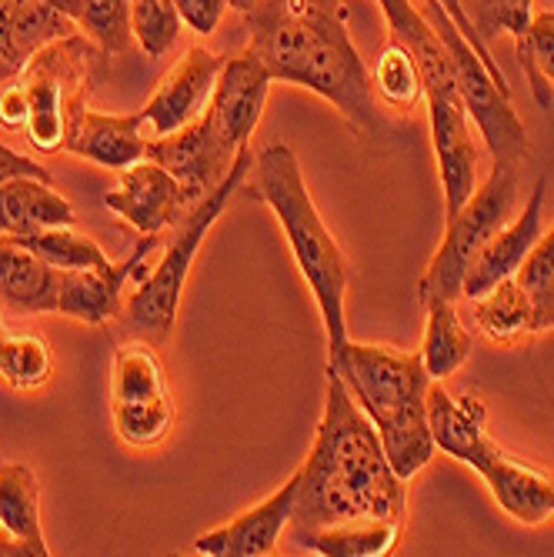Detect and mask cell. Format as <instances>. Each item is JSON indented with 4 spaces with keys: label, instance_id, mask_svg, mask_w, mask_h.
Segmentation results:
<instances>
[{
    "label": "cell",
    "instance_id": "6da1fadb",
    "mask_svg": "<svg viewBox=\"0 0 554 557\" xmlns=\"http://www.w3.org/2000/svg\"><path fill=\"white\" fill-rule=\"evenodd\" d=\"M244 21L247 50L271 81L318 94L361 134H384L371 71L347 30L344 0H258Z\"/></svg>",
    "mask_w": 554,
    "mask_h": 557
},
{
    "label": "cell",
    "instance_id": "7a4b0ae2",
    "mask_svg": "<svg viewBox=\"0 0 554 557\" xmlns=\"http://www.w3.org/2000/svg\"><path fill=\"white\" fill-rule=\"evenodd\" d=\"M297 474L300 484L291 521L297 534L365 518L405 521L408 515V481L397 478L371 418L334 371H328L315 447Z\"/></svg>",
    "mask_w": 554,
    "mask_h": 557
},
{
    "label": "cell",
    "instance_id": "3957f363",
    "mask_svg": "<svg viewBox=\"0 0 554 557\" xmlns=\"http://www.w3.org/2000/svg\"><path fill=\"white\" fill-rule=\"evenodd\" d=\"M328 371L344 381L358 408L371 418L397 478H418L438 450L428 421L431 374L421 350L347 341L341 350L328 354Z\"/></svg>",
    "mask_w": 554,
    "mask_h": 557
},
{
    "label": "cell",
    "instance_id": "277c9868",
    "mask_svg": "<svg viewBox=\"0 0 554 557\" xmlns=\"http://www.w3.org/2000/svg\"><path fill=\"white\" fill-rule=\"evenodd\" d=\"M250 174H255V181L247 177L241 190L255 200H264L274 211L294 255V264L318 300L324 334H328V354H334L350 341L344 300H347V287L355 284V268H350L337 237L324 224L311 197V187L305 181V171H300L287 144H268L255 158Z\"/></svg>",
    "mask_w": 554,
    "mask_h": 557
},
{
    "label": "cell",
    "instance_id": "5b68a950",
    "mask_svg": "<svg viewBox=\"0 0 554 557\" xmlns=\"http://www.w3.org/2000/svg\"><path fill=\"white\" fill-rule=\"evenodd\" d=\"M104 50L90 37H61L44 44L0 87V127L24 131L40 154L67 150L87 108V94L104 71Z\"/></svg>",
    "mask_w": 554,
    "mask_h": 557
},
{
    "label": "cell",
    "instance_id": "8992f818",
    "mask_svg": "<svg viewBox=\"0 0 554 557\" xmlns=\"http://www.w3.org/2000/svg\"><path fill=\"white\" fill-rule=\"evenodd\" d=\"M250 168H255V154H250V144H247L237 150V158H234L227 177L221 181V187L211 190L205 200H197V205L184 214V221L177 224V234L164 247L158 264L147 274H140L137 290L127 297L124 311H127L131 331H137L144 341L161 344L171 337L174 321H177V308H181V294H184V284H187V274H190L197 250H200V244H205L208 231L218 224V218L227 211L234 194H241L244 181L250 177Z\"/></svg>",
    "mask_w": 554,
    "mask_h": 557
},
{
    "label": "cell",
    "instance_id": "52a82bcc",
    "mask_svg": "<svg viewBox=\"0 0 554 557\" xmlns=\"http://www.w3.org/2000/svg\"><path fill=\"white\" fill-rule=\"evenodd\" d=\"M518 208V164H494L491 174L475 187L468 205L447 218L444 240L434 250L428 271L418 284V300L444 297L461 300L465 281L478 258L484 255L488 240L508 224V218Z\"/></svg>",
    "mask_w": 554,
    "mask_h": 557
},
{
    "label": "cell",
    "instance_id": "ba28073f",
    "mask_svg": "<svg viewBox=\"0 0 554 557\" xmlns=\"http://www.w3.org/2000/svg\"><path fill=\"white\" fill-rule=\"evenodd\" d=\"M421 14L428 17L434 34L451 50L468 117H471L475 131L484 137L494 164H521L528 158V131L512 104V87H505L484 67V61L475 54V47L465 40L461 27L451 21V14L438 4V0H424Z\"/></svg>",
    "mask_w": 554,
    "mask_h": 557
},
{
    "label": "cell",
    "instance_id": "9c48e42d",
    "mask_svg": "<svg viewBox=\"0 0 554 557\" xmlns=\"http://www.w3.org/2000/svg\"><path fill=\"white\" fill-rule=\"evenodd\" d=\"M424 77V108L431 124V144L438 158L441 190H444V221L455 218L478 187V137L468 108L458 90L451 50L418 64Z\"/></svg>",
    "mask_w": 554,
    "mask_h": 557
},
{
    "label": "cell",
    "instance_id": "30bf717a",
    "mask_svg": "<svg viewBox=\"0 0 554 557\" xmlns=\"http://www.w3.org/2000/svg\"><path fill=\"white\" fill-rule=\"evenodd\" d=\"M111 414L114 431L131 447H158L174 428L168 374L150 341L118 347L111 361Z\"/></svg>",
    "mask_w": 554,
    "mask_h": 557
},
{
    "label": "cell",
    "instance_id": "8fae6325",
    "mask_svg": "<svg viewBox=\"0 0 554 557\" xmlns=\"http://www.w3.org/2000/svg\"><path fill=\"white\" fill-rule=\"evenodd\" d=\"M458 461L468 465L488 484L494 504L512 521L538 528L554 518V474L515 458L488 431H481L458 454Z\"/></svg>",
    "mask_w": 554,
    "mask_h": 557
},
{
    "label": "cell",
    "instance_id": "7c38bea8",
    "mask_svg": "<svg viewBox=\"0 0 554 557\" xmlns=\"http://www.w3.org/2000/svg\"><path fill=\"white\" fill-rule=\"evenodd\" d=\"M147 158L158 161L161 168H168L177 184L184 187L190 205L205 200L211 190L221 187V181L227 177L237 150L211 127V121L200 114L194 124L168 134V137H155L147 140Z\"/></svg>",
    "mask_w": 554,
    "mask_h": 557
},
{
    "label": "cell",
    "instance_id": "4fadbf2b",
    "mask_svg": "<svg viewBox=\"0 0 554 557\" xmlns=\"http://www.w3.org/2000/svg\"><path fill=\"white\" fill-rule=\"evenodd\" d=\"M104 208L127 221L140 237H161L168 227H177L194 205L177 177L147 158L121 171V184L104 194Z\"/></svg>",
    "mask_w": 554,
    "mask_h": 557
},
{
    "label": "cell",
    "instance_id": "5bb4252c",
    "mask_svg": "<svg viewBox=\"0 0 554 557\" xmlns=\"http://www.w3.org/2000/svg\"><path fill=\"white\" fill-rule=\"evenodd\" d=\"M224 61L214 58L205 47H187L181 61L171 67V74L161 81V87L150 94L140 117L155 131V137H168L187 124H194L205 114L208 100L214 94V84L221 77Z\"/></svg>",
    "mask_w": 554,
    "mask_h": 557
},
{
    "label": "cell",
    "instance_id": "9a60e30c",
    "mask_svg": "<svg viewBox=\"0 0 554 557\" xmlns=\"http://www.w3.org/2000/svg\"><path fill=\"white\" fill-rule=\"evenodd\" d=\"M271 74L264 71V64L244 50V54L224 61L221 77L214 84V94L205 108V117L211 121V127L234 147H247L250 137H255L264 104H268V90H271Z\"/></svg>",
    "mask_w": 554,
    "mask_h": 557
},
{
    "label": "cell",
    "instance_id": "2e32d148",
    "mask_svg": "<svg viewBox=\"0 0 554 557\" xmlns=\"http://www.w3.org/2000/svg\"><path fill=\"white\" fill-rule=\"evenodd\" d=\"M155 247H158V237H140L121 264L111 261L108 268L64 271L61 287H58V314L90 324V327H104L108 321H114L121 311L124 284H131L134 274L137 277L144 274L140 264L155 255Z\"/></svg>",
    "mask_w": 554,
    "mask_h": 557
},
{
    "label": "cell",
    "instance_id": "e0dca14e",
    "mask_svg": "<svg viewBox=\"0 0 554 557\" xmlns=\"http://www.w3.org/2000/svg\"><path fill=\"white\" fill-rule=\"evenodd\" d=\"M300 474L294 471L271 497L255 504L250 511L237 515L224 528H214L194 541V550L205 557H264L274 554L284 528L294 521Z\"/></svg>",
    "mask_w": 554,
    "mask_h": 557
},
{
    "label": "cell",
    "instance_id": "ac0fdd59",
    "mask_svg": "<svg viewBox=\"0 0 554 557\" xmlns=\"http://www.w3.org/2000/svg\"><path fill=\"white\" fill-rule=\"evenodd\" d=\"M544 181L534 184L531 197L525 200V208L515 221H508L501 227L488 247L484 255L478 258V264L471 268L468 281H465V290H461V300H471L478 294H484L488 287H494L497 281L505 277H515L521 271V264L531 258V250L538 247L541 234H544Z\"/></svg>",
    "mask_w": 554,
    "mask_h": 557
},
{
    "label": "cell",
    "instance_id": "d6986e66",
    "mask_svg": "<svg viewBox=\"0 0 554 557\" xmlns=\"http://www.w3.org/2000/svg\"><path fill=\"white\" fill-rule=\"evenodd\" d=\"M71 154L108 168V171H127L140 161H147V137H144V117L137 114H100L87 111L77 134L67 144Z\"/></svg>",
    "mask_w": 554,
    "mask_h": 557
},
{
    "label": "cell",
    "instance_id": "ffe728a7",
    "mask_svg": "<svg viewBox=\"0 0 554 557\" xmlns=\"http://www.w3.org/2000/svg\"><path fill=\"white\" fill-rule=\"evenodd\" d=\"M61 274L17 237H0V300L11 308L24 314H58Z\"/></svg>",
    "mask_w": 554,
    "mask_h": 557
},
{
    "label": "cell",
    "instance_id": "44dd1931",
    "mask_svg": "<svg viewBox=\"0 0 554 557\" xmlns=\"http://www.w3.org/2000/svg\"><path fill=\"white\" fill-rule=\"evenodd\" d=\"M71 200L50 187V181L17 177L0 187V237H30L47 227H74Z\"/></svg>",
    "mask_w": 554,
    "mask_h": 557
},
{
    "label": "cell",
    "instance_id": "7402d4cb",
    "mask_svg": "<svg viewBox=\"0 0 554 557\" xmlns=\"http://www.w3.org/2000/svg\"><path fill=\"white\" fill-rule=\"evenodd\" d=\"M0 534L21 544L27 557L50 554L40 524V484L37 474L21 461L0 465Z\"/></svg>",
    "mask_w": 554,
    "mask_h": 557
},
{
    "label": "cell",
    "instance_id": "603a6c76",
    "mask_svg": "<svg viewBox=\"0 0 554 557\" xmlns=\"http://www.w3.org/2000/svg\"><path fill=\"white\" fill-rule=\"evenodd\" d=\"M471 318L475 327L494 341V344H518L538 334V318H534V304L531 294L518 277H505L484 294L471 297Z\"/></svg>",
    "mask_w": 554,
    "mask_h": 557
},
{
    "label": "cell",
    "instance_id": "cb8c5ba5",
    "mask_svg": "<svg viewBox=\"0 0 554 557\" xmlns=\"http://www.w3.org/2000/svg\"><path fill=\"white\" fill-rule=\"evenodd\" d=\"M421 308H424L421 361H424L431 381H444L471 358L475 337L468 334V327L458 314V300L431 297L421 304Z\"/></svg>",
    "mask_w": 554,
    "mask_h": 557
},
{
    "label": "cell",
    "instance_id": "d4e9b609",
    "mask_svg": "<svg viewBox=\"0 0 554 557\" xmlns=\"http://www.w3.org/2000/svg\"><path fill=\"white\" fill-rule=\"evenodd\" d=\"M401 524L405 521H391V518L341 521L331 528L297 534V541L321 557H384L397 547Z\"/></svg>",
    "mask_w": 554,
    "mask_h": 557
},
{
    "label": "cell",
    "instance_id": "484cf974",
    "mask_svg": "<svg viewBox=\"0 0 554 557\" xmlns=\"http://www.w3.org/2000/svg\"><path fill=\"white\" fill-rule=\"evenodd\" d=\"M54 11H61L74 27L84 30L108 58L127 54L134 34H131V14L127 0H44Z\"/></svg>",
    "mask_w": 554,
    "mask_h": 557
},
{
    "label": "cell",
    "instance_id": "4316f807",
    "mask_svg": "<svg viewBox=\"0 0 554 557\" xmlns=\"http://www.w3.org/2000/svg\"><path fill=\"white\" fill-rule=\"evenodd\" d=\"M54 374V350L40 331L0 324V377L17 391H37Z\"/></svg>",
    "mask_w": 554,
    "mask_h": 557
},
{
    "label": "cell",
    "instance_id": "83f0119b",
    "mask_svg": "<svg viewBox=\"0 0 554 557\" xmlns=\"http://www.w3.org/2000/svg\"><path fill=\"white\" fill-rule=\"evenodd\" d=\"M371 84L378 100L397 114H415L424 104V77L418 61L411 58V50L397 40H387L381 58L371 71Z\"/></svg>",
    "mask_w": 554,
    "mask_h": 557
},
{
    "label": "cell",
    "instance_id": "f1b7e54d",
    "mask_svg": "<svg viewBox=\"0 0 554 557\" xmlns=\"http://www.w3.org/2000/svg\"><path fill=\"white\" fill-rule=\"evenodd\" d=\"M518 64L528 77L534 104L547 111L554 104V11L531 17L528 30L518 37Z\"/></svg>",
    "mask_w": 554,
    "mask_h": 557
},
{
    "label": "cell",
    "instance_id": "f546056e",
    "mask_svg": "<svg viewBox=\"0 0 554 557\" xmlns=\"http://www.w3.org/2000/svg\"><path fill=\"white\" fill-rule=\"evenodd\" d=\"M24 247H30L37 258H44L58 271H90V268H108L111 258L97 240L77 234L74 227H47L30 237H17Z\"/></svg>",
    "mask_w": 554,
    "mask_h": 557
},
{
    "label": "cell",
    "instance_id": "4dcf8cb0",
    "mask_svg": "<svg viewBox=\"0 0 554 557\" xmlns=\"http://www.w3.org/2000/svg\"><path fill=\"white\" fill-rule=\"evenodd\" d=\"M131 34L147 58H164L181 37V14L174 0H127Z\"/></svg>",
    "mask_w": 554,
    "mask_h": 557
},
{
    "label": "cell",
    "instance_id": "1f68e13d",
    "mask_svg": "<svg viewBox=\"0 0 554 557\" xmlns=\"http://www.w3.org/2000/svg\"><path fill=\"white\" fill-rule=\"evenodd\" d=\"M515 277L531 294L538 334L554 331V221H551V227H544L538 247L531 250V258L521 264V271Z\"/></svg>",
    "mask_w": 554,
    "mask_h": 557
},
{
    "label": "cell",
    "instance_id": "d6a6232c",
    "mask_svg": "<svg viewBox=\"0 0 554 557\" xmlns=\"http://www.w3.org/2000/svg\"><path fill=\"white\" fill-rule=\"evenodd\" d=\"M378 4H381V11H384L391 40L405 44L418 64L438 58L441 50H444V40L434 34V27H431L428 17L421 14V8H415L411 0H378Z\"/></svg>",
    "mask_w": 554,
    "mask_h": 557
},
{
    "label": "cell",
    "instance_id": "836d02e7",
    "mask_svg": "<svg viewBox=\"0 0 554 557\" xmlns=\"http://www.w3.org/2000/svg\"><path fill=\"white\" fill-rule=\"evenodd\" d=\"M461 8L488 47L501 34L521 37L534 17V0H461Z\"/></svg>",
    "mask_w": 554,
    "mask_h": 557
},
{
    "label": "cell",
    "instance_id": "e575fe53",
    "mask_svg": "<svg viewBox=\"0 0 554 557\" xmlns=\"http://www.w3.org/2000/svg\"><path fill=\"white\" fill-rule=\"evenodd\" d=\"M174 8H177L181 21H184L194 34L211 37V34L221 27L224 11H227L231 4H227V0H174Z\"/></svg>",
    "mask_w": 554,
    "mask_h": 557
},
{
    "label": "cell",
    "instance_id": "d590c367",
    "mask_svg": "<svg viewBox=\"0 0 554 557\" xmlns=\"http://www.w3.org/2000/svg\"><path fill=\"white\" fill-rule=\"evenodd\" d=\"M438 4H441V8H444L447 14H451V21H455V24L461 27L465 40H468V44L475 47V54H478V58L484 61V67H488V71H491V74H494V77H497L501 84L508 87V77H505V71L497 67V61H494V54H491V47H488V44H484V40L478 37V30L471 27L468 14H465V8H461V0H438Z\"/></svg>",
    "mask_w": 554,
    "mask_h": 557
},
{
    "label": "cell",
    "instance_id": "8d00e7d4",
    "mask_svg": "<svg viewBox=\"0 0 554 557\" xmlns=\"http://www.w3.org/2000/svg\"><path fill=\"white\" fill-rule=\"evenodd\" d=\"M17 177H37V181H50V171L44 164H37L34 158L21 154V150L0 144V187L17 181Z\"/></svg>",
    "mask_w": 554,
    "mask_h": 557
},
{
    "label": "cell",
    "instance_id": "74e56055",
    "mask_svg": "<svg viewBox=\"0 0 554 557\" xmlns=\"http://www.w3.org/2000/svg\"><path fill=\"white\" fill-rule=\"evenodd\" d=\"M0 554H14V557H27V550L14 541H8L4 534H0Z\"/></svg>",
    "mask_w": 554,
    "mask_h": 557
},
{
    "label": "cell",
    "instance_id": "f35d334b",
    "mask_svg": "<svg viewBox=\"0 0 554 557\" xmlns=\"http://www.w3.org/2000/svg\"><path fill=\"white\" fill-rule=\"evenodd\" d=\"M17 71H21V67H14L11 61H0V87H4V84H8V81L17 74Z\"/></svg>",
    "mask_w": 554,
    "mask_h": 557
},
{
    "label": "cell",
    "instance_id": "ab89813d",
    "mask_svg": "<svg viewBox=\"0 0 554 557\" xmlns=\"http://www.w3.org/2000/svg\"><path fill=\"white\" fill-rule=\"evenodd\" d=\"M227 4H231V8H234L237 14H247L250 8H255V4H258V0H227Z\"/></svg>",
    "mask_w": 554,
    "mask_h": 557
}]
</instances>
